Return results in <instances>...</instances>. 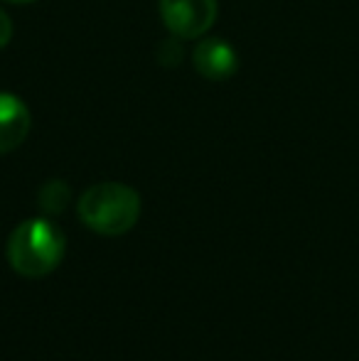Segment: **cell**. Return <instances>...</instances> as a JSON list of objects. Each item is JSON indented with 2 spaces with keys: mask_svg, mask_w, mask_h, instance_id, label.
<instances>
[{
  "mask_svg": "<svg viewBox=\"0 0 359 361\" xmlns=\"http://www.w3.org/2000/svg\"><path fill=\"white\" fill-rule=\"evenodd\" d=\"M67 238L47 219H28L8 238V261L25 278L49 276L62 263Z\"/></svg>",
  "mask_w": 359,
  "mask_h": 361,
  "instance_id": "1",
  "label": "cell"
},
{
  "mask_svg": "<svg viewBox=\"0 0 359 361\" xmlns=\"http://www.w3.org/2000/svg\"><path fill=\"white\" fill-rule=\"evenodd\" d=\"M79 219L101 236H121L135 226L140 216V195L121 182H101L79 197Z\"/></svg>",
  "mask_w": 359,
  "mask_h": 361,
  "instance_id": "2",
  "label": "cell"
},
{
  "mask_svg": "<svg viewBox=\"0 0 359 361\" xmlns=\"http://www.w3.org/2000/svg\"><path fill=\"white\" fill-rule=\"evenodd\" d=\"M165 27L180 39H200L217 20V0H160Z\"/></svg>",
  "mask_w": 359,
  "mask_h": 361,
  "instance_id": "3",
  "label": "cell"
},
{
  "mask_svg": "<svg viewBox=\"0 0 359 361\" xmlns=\"http://www.w3.org/2000/svg\"><path fill=\"white\" fill-rule=\"evenodd\" d=\"M192 64L205 79L209 81H224L239 67L236 49L221 37H205L197 42L192 52Z\"/></svg>",
  "mask_w": 359,
  "mask_h": 361,
  "instance_id": "4",
  "label": "cell"
},
{
  "mask_svg": "<svg viewBox=\"0 0 359 361\" xmlns=\"http://www.w3.org/2000/svg\"><path fill=\"white\" fill-rule=\"evenodd\" d=\"M32 126V116L25 101L8 91H0V155L18 150Z\"/></svg>",
  "mask_w": 359,
  "mask_h": 361,
  "instance_id": "5",
  "label": "cell"
},
{
  "mask_svg": "<svg viewBox=\"0 0 359 361\" xmlns=\"http://www.w3.org/2000/svg\"><path fill=\"white\" fill-rule=\"evenodd\" d=\"M69 200H72V192H69L67 182H62V180L47 182L37 195L39 207H42L47 214H59V212H64V207L69 204Z\"/></svg>",
  "mask_w": 359,
  "mask_h": 361,
  "instance_id": "6",
  "label": "cell"
},
{
  "mask_svg": "<svg viewBox=\"0 0 359 361\" xmlns=\"http://www.w3.org/2000/svg\"><path fill=\"white\" fill-rule=\"evenodd\" d=\"M182 42H180V37H170V39H165L163 44L158 47V59L165 64V67H178V64L182 62Z\"/></svg>",
  "mask_w": 359,
  "mask_h": 361,
  "instance_id": "7",
  "label": "cell"
},
{
  "mask_svg": "<svg viewBox=\"0 0 359 361\" xmlns=\"http://www.w3.org/2000/svg\"><path fill=\"white\" fill-rule=\"evenodd\" d=\"M10 37H13V20L0 10V49L10 42Z\"/></svg>",
  "mask_w": 359,
  "mask_h": 361,
  "instance_id": "8",
  "label": "cell"
},
{
  "mask_svg": "<svg viewBox=\"0 0 359 361\" xmlns=\"http://www.w3.org/2000/svg\"><path fill=\"white\" fill-rule=\"evenodd\" d=\"M5 3H13V5H28V3H35V0H5Z\"/></svg>",
  "mask_w": 359,
  "mask_h": 361,
  "instance_id": "9",
  "label": "cell"
}]
</instances>
